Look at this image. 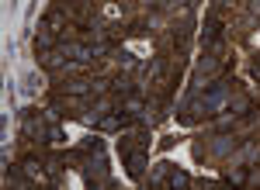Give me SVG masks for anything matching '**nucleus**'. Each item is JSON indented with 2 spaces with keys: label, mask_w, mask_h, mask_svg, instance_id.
Instances as JSON below:
<instances>
[{
  "label": "nucleus",
  "mask_w": 260,
  "mask_h": 190,
  "mask_svg": "<svg viewBox=\"0 0 260 190\" xmlns=\"http://www.w3.org/2000/svg\"><path fill=\"white\" fill-rule=\"evenodd\" d=\"M205 45H208L212 52H219V45H222V21L219 18L205 21Z\"/></svg>",
  "instance_id": "nucleus-1"
},
{
  "label": "nucleus",
  "mask_w": 260,
  "mask_h": 190,
  "mask_svg": "<svg viewBox=\"0 0 260 190\" xmlns=\"http://www.w3.org/2000/svg\"><path fill=\"white\" fill-rule=\"evenodd\" d=\"M128 121H132V114H111V118H101L98 125L101 128H104V132H118V128H125V125H128Z\"/></svg>",
  "instance_id": "nucleus-2"
},
{
  "label": "nucleus",
  "mask_w": 260,
  "mask_h": 190,
  "mask_svg": "<svg viewBox=\"0 0 260 190\" xmlns=\"http://www.w3.org/2000/svg\"><path fill=\"white\" fill-rule=\"evenodd\" d=\"M90 87L83 83V80H70V83H62V94H87Z\"/></svg>",
  "instance_id": "nucleus-3"
},
{
  "label": "nucleus",
  "mask_w": 260,
  "mask_h": 190,
  "mask_svg": "<svg viewBox=\"0 0 260 190\" xmlns=\"http://www.w3.org/2000/svg\"><path fill=\"white\" fill-rule=\"evenodd\" d=\"M167 187H174V190H177V187H187V176H184L180 170H174V173H170V180H167Z\"/></svg>",
  "instance_id": "nucleus-4"
},
{
  "label": "nucleus",
  "mask_w": 260,
  "mask_h": 190,
  "mask_svg": "<svg viewBox=\"0 0 260 190\" xmlns=\"http://www.w3.org/2000/svg\"><path fill=\"white\" fill-rule=\"evenodd\" d=\"M83 152H101V138H87L83 142Z\"/></svg>",
  "instance_id": "nucleus-5"
}]
</instances>
